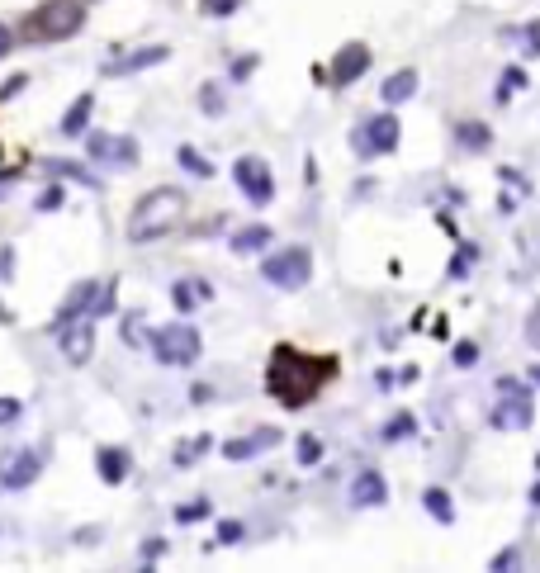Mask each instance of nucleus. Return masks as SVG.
I'll return each mask as SVG.
<instances>
[{
    "label": "nucleus",
    "instance_id": "obj_40",
    "mask_svg": "<svg viewBox=\"0 0 540 573\" xmlns=\"http://www.w3.org/2000/svg\"><path fill=\"white\" fill-rule=\"evenodd\" d=\"M252 72H256V57H252V53H247V57H237V72H233L237 81H247Z\"/></svg>",
    "mask_w": 540,
    "mask_h": 573
},
{
    "label": "nucleus",
    "instance_id": "obj_17",
    "mask_svg": "<svg viewBox=\"0 0 540 573\" xmlns=\"http://www.w3.org/2000/svg\"><path fill=\"white\" fill-rule=\"evenodd\" d=\"M417 86H422V76H417L413 67H398V72L384 76V86H379V100H384L389 109H398V105H408V100H413Z\"/></svg>",
    "mask_w": 540,
    "mask_h": 573
},
{
    "label": "nucleus",
    "instance_id": "obj_7",
    "mask_svg": "<svg viewBox=\"0 0 540 573\" xmlns=\"http://www.w3.org/2000/svg\"><path fill=\"white\" fill-rule=\"evenodd\" d=\"M109 308H114V294H109L105 280H81V285L62 299V308H57L53 332L57 327H67V323H76V318H100V313H109Z\"/></svg>",
    "mask_w": 540,
    "mask_h": 573
},
{
    "label": "nucleus",
    "instance_id": "obj_25",
    "mask_svg": "<svg viewBox=\"0 0 540 573\" xmlns=\"http://www.w3.org/2000/svg\"><path fill=\"white\" fill-rule=\"evenodd\" d=\"M43 171H53L57 180H86L90 190H100V180H95V176H86V166H76V162H62V157H48V162H43Z\"/></svg>",
    "mask_w": 540,
    "mask_h": 573
},
{
    "label": "nucleus",
    "instance_id": "obj_45",
    "mask_svg": "<svg viewBox=\"0 0 540 573\" xmlns=\"http://www.w3.org/2000/svg\"><path fill=\"white\" fill-rule=\"evenodd\" d=\"M531 379H536V384H540V370H531Z\"/></svg>",
    "mask_w": 540,
    "mask_h": 573
},
{
    "label": "nucleus",
    "instance_id": "obj_24",
    "mask_svg": "<svg viewBox=\"0 0 540 573\" xmlns=\"http://www.w3.org/2000/svg\"><path fill=\"white\" fill-rule=\"evenodd\" d=\"M176 162H180V171H190L195 180H214V162H209L204 152H195V147H180Z\"/></svg>",
    "mask_w": 540,
    "mask_h": 573
},
{
    "label": "nucleus",
    "instance_id": "obj_19",
    "mask_svg": "<svg viewBox=\"0 0 540 573\" xmlns=\"http://www.w3.org/2000/svg\"><path fill=\"white\" fill-rule=\"evenodd\" d=\"M90 114H95V95H76L72 109L62 114V138H86Z\"/></svg>",
    "mask_w": 540,
    "mask_h": 573
},
{
    "label": "nucleus",
    "instance_id": "obj_36",
    "mask_svg": "<svg viewBox=\"0 0 540 573\" xmlns=\"http://www.w3.org/2000/svg\"><path fill=\"white\" fill-rule=\"evenodd\" d=\"M19 398H0V427H10V422H19Z\"/></svg>",
    "mask_w": 540,
    "mask_h": 573
},
{
    "label": "nucleus",
    "instance_id": "obj_1",
    "mask_svg": "<svg viewBox=\"0 0 540 573\" xmlns=\"http://www.w3.org/2000/svg\"><path fill=\"white\" fill-rule=\"evenodd\" d=\"M332 375H337V360L332 356H308L299 346L280 341V346L270 351V365H266V394L285 412H299L323 394Z\"/></svg>",
    "mask_w": 540,
    "mask_h": 573
},
{
    "label": "nucleus",
    "instance_id": "obj_6",
    "mask_svg": "<svg viewBox=\"0 0 540 573\" xmlns=\"http://www.w3.org/2000/svg\"><path fill=\"white\" fill-rule=\"evenodd\" d=\"M488 422L498 431H526L536 422V403H531V394L517 379H498V403L488 412Z\"/></svg>",
    "mask_w": 540,
    "mask_h": 573
},
{
    "label": "nucleus",
    "instance_id": "obj_9",
    "mask_svg": "<svg viewBox=\"0 0 540 573\" xmlns=\"http://www.w3.org/2000/svg\"><path fill=\"white\" fill-rule=\"evenodd\" d=\"M233 185L242 190L247 204H256V209H266L270 199H275V176H270V162H261V157H237Z\"/></svg>",
    "mask_w": 540,
    "mask_h": 573
},
{
    "label": "nucleus",
    "instance_id": "obj_15",
    "mask_svg": "<svg viewBox=\"0 0 540 573\" xmlns=\"http://www.w3.org/2000/svg\"><path fill=\"white\" fill-rule=\"evenodd\" d=\"M346 502H351L356 512H365V507H384V502H389V484H384V474H375V469L356 474L351 488H346Z\"/></svg>",
    "mask_w": 540,
    "mask_h": 573
},
{
    "label": "nucleus",
    "instance_id": "obj_30",
    "mask_svg": "<svg viewBox=\"0 0 540 573\" xmlns=\"http://www.w3.org/2000/svg\"><path fill=\"white\" fill-rule=\"evenodd\" d=\"M323 460V441L318 436H299V465H318Z\"/></svg>",
    "mask_w": 540,
    "mask_h": 573
},
{
    "label": "nucleus",
    "instance_id": "obj_31",
    "mask_svg": "<svg viewBox=\"0 0 540 573\" xmlns=\"http://www.w3.org/2000/svg\"><path fill=\"white\" fill-rule=\"evenodd\" d=\"M474 360H479V346H474V341H460V346H455V365H460V370H469Z\"/></svg>",
    "mask_w": 540,
    "mask_h": 573
},
{
    "label": "nucleus",
    "instance_id": "obj_42",
    "mask_svg": "<svg viewBox=\"0 0 540 573\" xmlns=\"http://www.w3.org/2000/svg\"><path fill=\"white\" fill-rule=\"evenodd\" d=\"M10 48H15V34H10V29H5V24H0V57L10 53Z\"/></svg>",
    "mask_w": 540,
    "mask_h": 573
},
{
    "label": "nucleus",
    "instance_id": "obj_44",
    "mask_svg": "<svg viewBox=\"0 0 540 573\" xmlns=\"http://www.w3.org/2000/svg\"><path fill=\"white\" fill-rule=\"evenodd\" d=\"M531 507H540V484H536V488H531Z\"/></svg>",
    "mask_w": 540,
    "mask_h": 573
},
{
    "label": "nucleus",
    "instance_id": "obj_35",
    "mask_svg": "<svg viewBox=\"0 0 540 573\" xmlns=\"http://www.w3.org/2000/svg\"><path fill=\"white\" fill-rule=\"evenodd\" d=\"M408 431H413V417H394V422L379 431V436H384V441H394V436H408Z\"/></svg>",
    "mask_w": 540,
    "mask_h": 573
},
{
    "label": "nucleus",
    "instance_id": "obj_37",
    "mask_svg": "<svg viewBox=\"0 0 540 573\" xmlns=\"http://www.w3.org/2000/svg\"><path fill=\"white\" fill-rule=\"evenodd\" d=\"M218 540H223V545L242 540V521H223V526H218Z\"/></svg>",
    "mask_w": 540,
    "mask_h": 573
},
{
    "label": "nucleus",
    "instance_id": "obj_38",
    "mask_svg": "<svg viewBox=\"0 0 540 573\" xmlns=\"http://www.w3.org/2000/svg\"><path fill=\"white\" fill-rule=\"evenodd\" d=\"M57 204H62V190H57V185H48V190L38 195V214H43V209H57Z\"/></svg>",
    "mask_w": 540,
    "mask_h": 573
},
{
    "label": "nucleus",
    "instance_id": "obj_3",
    "mask_svg": "<svg viewBox=\"0 0 540 573\" xmlns=\"http://www.w3.org/2000/svg\"><path fill=\"white\" fill-rule=\"evenodd\" d=\"M86 29V0H43L29 15V38L38 43H67Z\"/></svg>",
    "mask_w": 540,
    "mask_h": 573
},
{
    "label": "nucleus",
    "instance_id": "obj_20",
    "mask_svg": "<svg viewBox=\"0 0 540 573\" xmlns=\"http://www.w3.org/2000/svg\"><path fill=\"white\" fill-rule=\"evenodd\" d=\"M228 247H233L237 256H252V251H266V247H270V228H266V223H252V228H237V233L228 237Z\"/></svg>",
    "mask_w": 540,
    "mask_h": 573
},
{
    "label": "nucleus",
    "instance_id": "obj_33",
    "mask_svg": "<svg viewBox=\"0 0 540 573\" xmlns=\"http://www.w3.org/2000/svg\"><path fill=\"white\" fill-rule=\"evenodd\" d=\"M522 48H526V57H540V24H526L522 29Z\"/></svg>",
    "mask_w": 540,
    "mask_h": 573
},
{
    "label": "nucleus",
    "instance_id": "obj_41",
    "mask_svg": "<svg viewBox=\"0 0 540 573\" xmlns=\"http://www.w3.org/2000/svg\"><path fill=\"white\" fill-rule=\"evenodd\" d=\"M19 90H24V76H15V81H10V86H0V105H5V100H10V95H19Z\"/></svg>",
    "mask_w": 540,
    "mask_h": 573
},
{
    "label": "nucleus",
    "instance_id": "obj_22",
    "mask_svg": "<svg viewBox=\"0 0 540 573\" xmlns=\"http://www.w3.org/2000/svg\"><path fill=\"white\" fill-rule=\"evenodd\" d=\"M422 507L432 512V521H441V526H450L455 521V502H450L446 488H422Z\"/></svg>",
    "mask_w": 540,
    "mask_h": 573
},
{
    "label": "nucleus",
    "instance_id": "obj_10",
    "mask_svg": "<svg viewBox=\"0 0 540 573\" xmlns=\"http://www.w3.org/2000/svg\"><path fill=\"white\" fill-rule=\"evenodd\" d=\"M86 152L95 157L100 166H138V143L128 138V133H86Z\"/></svg>",
    "mask_w": 540,
    "mask_h": 573
},
{
    "label": "nucleus",
    "instance_id": "obj_26",
    "mask_svg": "<svg viewBox=\"0 0 540 573\" xmlns=\"http://www.w3.org/2000/svg\"><path fill=\"white\" fill-rule=\"evenodd\" d=\"M199 109H204L209 119H218V114L228 109V100H223V86H218V81H204V86H199Z\"/></svg>",
    "mask_w": 540,
    "mask_h": 573
},
{
    "label": "nucleus",
    "instance_id": "obj_8",
    "mask_svg": "<svg viewBox=\"0 0 540 573\" xmlns=\"http://www.w3.org/2000/svg\"><path fill=\"white\" fill-rule=\"evenodd\" d=\"M398 138H403V128H398L394 109L384 105L356 128V152L360 157H389V152H398Z\"/></svg>",
    "mask_w": 540,
    "mask_h": 573
},
{
    "label": "nucleus",
    "instance_id": "obj_12",
    "mask_svg": "<svg viewBox=\"0 0 540 573\" xmlns=\"http://www.w3.org/2000/svg\"><path fill=\"white\" fill-rule=\"evenodd\" d=\"M57 341H62L67 365H90V356H95V318H76V323L57 327Z\"/></svg>",
    "mask_w": 540,
    "mask_h": 573
},
{
    "label": "nucleus",
    "instance_id": "obj_16",
    "mask_svg": "<svg viewBox=\"0 0 540 573\" xmlns=\"http://www.w3.org/2000/svg\"><path fill=\"white\" fill-rule=\"evenodd\" d=\"M166 57H171V48L157 43V48H138V53L119 57V62H105L100 72H105V76H133V72H147V67H162Z\"/></svg>",
    "mask_w": 540,
    "mask_h": 573
},
{
    "label": "nucleus",
    "instance_id": "obj_2",
    "mask_svg": "<svg viewBox=\"0 0 540 573\" xmlns=\"http://www.w3.org/2000/svg\"><path fill=\"white\" fill-rule=\"evenodd\" d=\"M185 214H190L185 190H176V185H157V190H147V195L133 204V214H128V242H138V247L162 242V237H171L180 223H185Z\"/></svg>",
    "mask_w": 540,
    "mask_h": 573
},
{
    "label": "nucleus",
    "instance_id": "obj_43",
    "mask_svg": "<svg viewBox=\"0 0 540 573\" xmlns=\"http://www.w3.org/2000/svg\"><path fill=\"white\" fill-rule=\"evenodd\" d=\"M15 190V171H5V180H0V195H10Z\"/></svg>",
    "mask_w": 540,
    "mask_h": 573
},
{
    "label": "nucleus",
    "instance_id": "obj_23",
    "mask_svg": "<svg viewBox=\"0 0 540 573\" xmlns=\"http://www.w3.org/2000/svg\"><path fill=\"white\" fill-rule=\"evenodd\" d=\"M488 138H493V133H488V124H479V119H465V124L455 128V143L465 147V152H484Z\"/></svg>",
    "mask_w": 540,
    "mask_h": 573
},
{
    "label": "nucleus",
    "instance_id": "obj_28",
    "mask_svg": "<svg viewBox=\"0 0 540 573\" xmlns=\"http://www.w3.org/2000/svg\"><path fill=\"white\" fill-rule=\"evenodd\" d=\"M199 10H204L209 19H228V15L242 10V0H199Z\"/></svg>",
    "mask_w": 540,
    "mask_h": 573
},
{
    "label": "nucleus",
    "instance_id": "obj_13",
    "mask_svg": "<svg viewBox=\"0 0 540 573\" xmlns=\"http://www.w3.org/2000/svg\"><path fill=\"white\" fill-rule=\"evenodd\" d=\"M365 72H370V48H365V43L337 48V57H332V81H337V86H356Z\"/></svg>",
    "mask_w": 540,
    "mask_h": 573
},
{
    "label": "nucleus",
    "instance_id": "obj_39",
    "mask_svg": "<svg viewBox=\"0 0 540 573\" xmlns=\"http://www.w3.org/2000/svg\"><path fill=\"white\" fill-rule=\"evenodd\" d=\"M166 555V540H143V564H152V559Z\"/></svg>",
    "mask_w": 540,
    "mask_h": 573
},
{
    "label": "nucleus",
    "instance_id": "obj_14",
    "mask_svg": "<svg viewBox=\"0 0 540 573\" xmlns=\"http://www.w3.org/2000/svg\"><path fill=\"white\" fill-rule=\"evenodd\" d=\"M275 441H280V431L275 427H261L252 431V436H237V441H223V460H233V465H242V460H256V455H266V450H275Z\"/></svg>",
    "mask_w": 540,
    "mask_h": 573
},
{
    "label": "nucleus",
    "instance_id": "obj_5",
    "mask_svg": "<svg viewBox=\"0 0 540 573\" xmlns=\"http://www.w3.org/2000/svg\"><path fill=\"white\" fill-rule=\"evenodd\" d=\"M199 332L190 323H166L152 332V356H157V365H166V370H185V365H195L199 360Z\"/></svg>",
    "mask_w": 540,
    "mask_h": 573
},
{
    "label": "nucleus",
    "instance_id": "obj_29",
    "mask_svg": "<svg viewBox=\"0 0 540 573\" xmlns=\"http://www.w3.org/2000/svg\"><path fill=\"white\" fill-rule=\"evenodd\" d=\"M209 441H214V436H195V441H185V446L176 450V465H190V460H199V455L209 450Z\"/></svg>",
    "mask_w": 540,
    "mask_h": 573
},
{
    "label": "nucleus",
    "instance_id": "obj_18",
    "mask_svg": "<svg viewBox=\"0 0 540 573\" xmlns=\"http://www.w3.org/2000/svg\"><path fill=\"white\" fill-rule=\"evenodd\" d=\"M95 469H100V479H105L109 488L128 484V469H133V460H128L124 446H100V455H95Z\"/></svg>",
    "mask_w": 540,
    "mask_h": 573
},
{
    "label": "nucleus",
    "instance_id": "obj_34",
    "mask_svg": "<svg viewBox=\"0 0 540 573\" xmlns=\"http://www.w3.org/2000/svg\"><path fill=\"white\" fill-rule=\"evenodd\" d=\"M526 341H531V346L540 351V299H536V308L526 313Z\"/></svg>",
    "mask_w": 540,
    "mask_h": 573
},
{
    "label": "nucleus",
    "instance_id": "obj_32",
    "mask_svg": "<svg viewBox=\"0 0 540 573\" xmlns=\"http://www.w3.org/2000/svg\"><path fill=\"white\" fill-rule=\"evenodd\" d=\"M517 564H522V550H503V555L488 559V569H493V573H498V569H517Z\"/></svg>",
    "mask_w": 540,
    "mask_h": 573
},
{
    "label": "nucleus",
    "instance_id": "obj_21",
    "mask_svg": "<svg viewBox=\"0 0 540 573\" xmlns=\"http://www.w3.org/2000/svg\"><path fill=\"white\" fill-rule=\"evenodd\" d=\"M209 299V285L204 280H176V289H171V304L180 308V313H190L195 304H204Z\"/></svg>",
    "mask_w": 540,
    "mask_h": 573
},
{
    "label": "nucleus",
    "instance_id": "obj_11",
    "mask_svg": "<svg viewBox=\"0 0 540 573\" xmlns=\"http://www.w3.org/2000/svg\"><path fill=\"white\" fill-rule=\"evenodd\" d=\"M43 460H48V450H10L0 460V488H10V493L29 488L43 474Z\"/></svg>",
    "mask_w": 540,
    "mask_h": 573
},
{
    "label": "nucleus",
    "instance_id": "obj_4",
    "mask_svg": "<svg viewBox=\"0 0 540 573\" xmlns=\"http://www.w3.org/2000/svg\"><path fill=\"white\" fill-rule=\"evenodd\" d=\"M261 280H266L270 289H304L308 280H313V251L308 247H280L270 251L266 261H261Z\"/></svg>",
    "mask_w": 540,
    "mask_h": 573
},
{
    "label": "nucleus",
    "instance_id": "obj_27",
    "mask_svg": "<svg viewBox=\"0 0 540 573\" xmlns=\"http://www.w3.org/2000/svg\"><path fill=\"white\" fill-rule=\"evenodd\" d=\"M209 517V498H195V502H180L176 507V521L180 526H195V521Z\"/></svg>",
    "mask_w": 540,
    "mask_h": 573
}]
</instances>
